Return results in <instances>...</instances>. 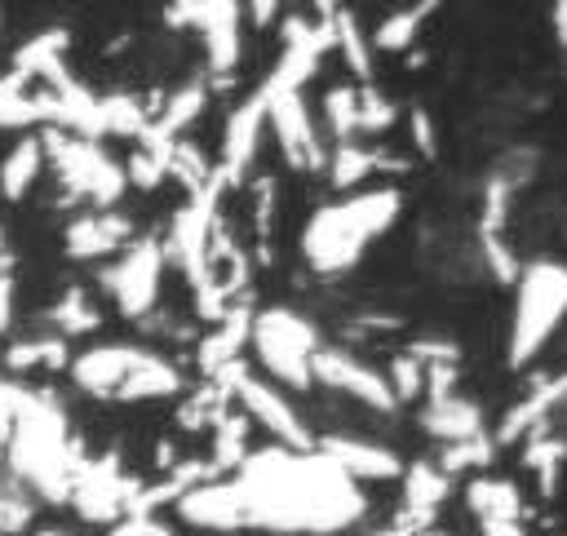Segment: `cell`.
<instances>
[{
	"label": "cell",
	"mask_w": 567,
	"mask_h": 536,
	"mask_svg": "<svg viewBox=\"0 0 567 536\" xmlns=\"http://www.w3.org/2000/svg\"><path fill=\"white\" fill-rule=\"evenodd\" d=\"M244 501V527L266 532H337L354 523L368 501L323 452L266 447L248 452L230 474Z\"/></svg>",
	"instance_id": "obj_1"
},
{
	"label": "cell",
	"mask_w": 567,
	"mask_h": 536,
	"mask_svg": "<svg viewBox=\"0 0 567 536\" xmlns=\"http://www.w3.org/2000/svg\"><path fill=\"white\" fill-rule=\"evenodd\" d=\"M403 190L399 186H363L346 199L315 208L301 230V252L319 275H341L363 261V252L399 221Z\"/></svg>",
	"instance_id": "obj_2"
},
{
	"label": "cell",
	"mask_w": 567,
	"mask_h": 536,
	"mask_svg": "<svg viewBox=\"0 0 567 536\" xmlns=\"http://www.w3.org/2000/svg\"><path fill=\"white\" fill-rule=\"evenodd\" d=\"M563 319H567V266L549 257L523 261L514 279V319H509V350H505L509 368H527L549 346Z\"/></svg>",
	"instance_id": "obj_3"
},
{
	"label": "cell",
	"mask_w": 567,
	"mask_h": 536,
	"mask_svg": "<svg viewBox=\"0 0 567 536\" xmlns=\"http://www.w3.org/2000/svg\"><path fill=\"white\" fill-rule=\"evenodd\" d=\"M248 341L261 359V368L288 385V390H310V354L319 350V332L310 319H301L297 310L288 306H270V310H257L252 315V328H248Z\"/></svg>",
	"instance_id": "obj_4"
},
{
	"label": "cell",
	"mask_w": 567,
	"mask_h": 536,
	"mask_svg": "<svg viewBox=\"0 0 567 536\" xmlns=\"http://www.w3.org/2000/svg\"><path fill=\"white\" fill-rule=\"evenodd\" d=\"M44 159L53 164V173L62 177L66 195H80V199H93L97 208H115L128 190V177H124V164H115L97 142L89 137H71L62 128H49L44 137Z\"/></svg>",
	"instance_id": "obj_5"
},
{
	"label": "cell",
	"mask_w": 567,
	"mask_h": 536,
	"mask_svg": "<svg viewBox=\"0 0 567 536\" xmlns=\"http://www.w3.org/2000/svg\"><path fill=\"white\" fill-rule=\"evenodd\" d=\"M208 381H221V385L230 390V399H239L244 416L257 421L261 430H270V434L279 439V447H292V452H310V447H315V434L306 430V421H301V412L288 403V394H284L279 385L252 377V372L244 368V359L230 363V368H221V372L208 377Z\"/></svg>",
	"instance_id": "obj_6"
},
{
	"label": "cell",
	"mask_w": 567,
	"mask_h": 536,
	"mask_svg": "<svg viewBox=\"0 0 567 536\" xmlns=\"http://www.w3.org/2000/svg\"><path fill=\"white\" fill-rule=\"evenodd\" d=\"M164 244L155 235H142L124 248V257L115 266L102 270V288L111 292V301L120 306L124 319H146L159 301V279H164Z\"/></svg>",
	"instance_id": "obj_7"
},
{
	"label": "cell",
	"mask_w": 567,
	"mask_h": 536,
	"mask_svg": "<svg viewBox=\"0 0 567 536\" xmlns=\"http://www.w3.org/2000/svg\"><path fill=\"white\" fill-rule=\"evenodd\" d=\"M266 89V124L275 128L279 137V155L288 159V168H323V146H319V133H315V120H310V106L301 97V89Z\"/></svg>",
	"instance_id": "obj_8"
},
{
	"label": "cell",
	"mask_w": 567,
	"mask_h": 536,
	"mask_svg": "<svg viewBox=\"0 0 567 536\" xmlns=\"http://www.w3.org/2000/svg\"><path fill=\"white\" fill-rule=\"evenodd\" d=\"M310 381H319V385H328V390H337V394H350V399H359V403L372 408V412H399V399H394L385 372L368 368V363L354 359L350 350L319 346V350L310 354Z\"/></svg>",
	"instance_id": "obj_9"
},
{
	"label": "cell",
	"mask_w": 567,
	"mask_h": 536,
	"mask_svg": "<svg viewBox=\"0 0 567 536\" xmlns=\"http://www.w3.org/2000/svg\"><path fill=\"white\" fill-rule=\"evenodd\" d=\"M142 483L124 478L120 474V461L106 456V461H84L71 478V505L84 523H115L133 509V496H137Z\"/></svg>",
	"instance_id": "obj_10"
},
{
	"label": "cell",
	"mask_w": 567,
	"mask_h": 536,
	"mask_svg": "<svg viewBox=\"0 0 567 536\" xmlns=\"http://www.w3.org/2000/svg\"><path fill=\"white\" fill-rule=\"evenodd\" d=\"M213 217H217V208L190 199V204H182L173 213V226H168V239H164V257H173V266L186 275V284L195 292H204L208 284H217V270H213V257H208Z\"/></svg>",
	"instance_id": "obj_11"
},
{
	"label": "cell",
	"mask_w": 567,
	"mask_h": 536,
	"mask_svg": "<svg viewBox=\"0 0 567 536\" xmlns=\"http://www.w3.org/2000/svg\"><path fill=\"white\" fill-rule=\"evenodd\" d=\"M261 133H266V89L257 84V89L230 111V120H226V128H221V159H217L213 168H217V177H221L226 186H239V182H244V173H248L252 159H257Z\"/></svg>",
	"instance_id": "obj_12"
},
{
	"label": "cell",
	"mask_w": 567,
	"mask_h": 536,
	"mask_svg": "<svg viewBox=\"0 0 567 536\" xmlns=\"http://www.w3.org/2000/svg\"><path fill=\"white\" fill-rule=\"evenodd\" d=\"M315 452H323L354 483H390V478H403L399 452L385 447V443L359 439V434H323V439H315Z\"/></svg>",
	"instance_id": "obj_13"
},
{
	"label": "cell",
	"mask_w": 567,
	"mask_h": 536,
	"mask_svg": "<svg viewBox=\"0 0 567 536\" xmlns=\"http://www.w3.org/2000/svg\"><path fill=\"white\" fill-rule=\"evenodd\" d=\"M173 509L182 523L204 527L213 536H235L244 527V501H239L235 478H208V483L190 487Z\"/></svg>",
	"instance_id": "obj_14"
},
{
	"label": "cell",
	"mask_w": 567,
	"mask_h": 536,
	"mask_svg": "<svg viewBox=\"0 0 567 536\" xmlns=\"http://www.w3.org/2000/svg\"><path fill=\"white\" fill-rule=\"evenodd\" d=\"M146 359V346H128V341H106V346H93L84 354L71 359V381L84 390V394H97V399H115V390L124 385V377Z\"/></svg>",
	"instance_id": "obj_15"
},
{
	"label": "cell",
	"mask_w": 567,
	"mask_h": 536,
	"mask_svg": "<svg viewBox=\"0 0 567 536\" xmlns=\"http://www.w3.org/2000/svg\"><path fill=\"white\" fill-rule=\"evenodd\" d=\"M128 239H133V221H128L120 208H97V213H84V217H75V221L62 230L66 257H75V261L111 257V252L128 248Z\"/></svg>",
	"instance_id": "obj_16"
},
{
	"label": "cell",
	"mask_w": 567,
	"mask_h": 536,
	"mask_svg": "<svg viewBox=\"0 0 567 536\" xmlns=\"http://www.w3.org/2000/svg\"><path fill=\"white\" fill-rule=\"evenodd\" d=\"M447 496H452V478L434 461H412V465H403V509L394 523H403L416 536V532L434 527V514Z\"/></svg>",
	"instance_id": "obj_17"
},
{
	"label": "cell",
	"mask_w": 567,
	"mask_h": 536,
	"mask_svg": "<svg viewBox=\"0 0 567 536\" xmlns=\"http://www.w3.org/2000/svg\"><path fill=\"white\" fill-rule=\"evenodd\" d=\"M239 18L244 0H199V35L213 75H230L239 62Z\"/></svg>",
	"instance_id": "obj_18"
},
{
	"label": "cell",
	"mask_w": 567,
	"mask_h": 536,
	"mask_svg": "<svg viewBox=\"0 0 567 536\" xmlns=\"http://www.w3.org/2000/svg\"><path fill=\"white\" fill-rule=\"evenodd\" d=\"M328 168V182L337 190H363V182L372 173H403L408 159H394L377 146H363V142H332V155L323 159Z\"/></svg>",
	"instance_id": "obj_19"
},
{
	"label": "cell",
	"mask_w": 567,
	"mask_h": 536,
	"mask_svg": "<svg viewBox=\"0 0 567 536\" xmlns=\"http://www.w3.org/2000/svg\"><path fill=\"white\" fill-rule=\"evenodd\" d=\"M563 399H567V372H558V377L540 381L532 394H523V399L501 416V425H496L492 443H496V447H505V443H518L527 430H540V421H545Z\"/></svg>",
	"instance_id": "obj_20"
},
{
	"label": "cell",
	"mask_w": 567,
	"mask_h": 536,
	"mask_svg": "<svg viewBox=\"0 0 567 536\" xmlns=\"http://www.w3.org/2000/svg\"><path fill=\"white\" fill-rule=\"evenodd\" d=\"M421 430L443 439V443H465V439H478L487 434L483 430V408L470 403L465 394H447V399H430L421 408Z\"/></svg>",
	"instance_id": "obj_21"
},
{
	"label": "cell",
	"mask_w": 567,
	"mask_h": 536,
	"mask_svg": "<svg viewBox=\"0 0 567 536\" xmlns=\"http://www.w3.org/2000/svg\"><path fill=\"white\" fill-rule=\"evenodd\" d=\"M208 93H213V80H208V75H190L186 84H177V89L168 93L164 111L151 120V133H146V137H159V142L182 137V133L199 120V111L208 106Z\"/></svg>",
	"instance_id": "obj_22"
},
{
	"label": "cell",
	"mask_w": 567,
	"mask_h": 536,
	"mask_svg": "<svg viewBox=\"0 0 567 536\" xmlns=\"http://www.w3.org/2000/svg\"><path fill=\"white\" fill-rule=\"evenodd\" d=\"M248 328H252V310L230 306V310L213 323V332L199 341V368H204L208 377H217L221 368L239 363V350H244V341H248Z\"/></svg>",
	"instance_id": "obj_23"
},
{
	"label": "cell",
	"mask_w": 567,
	"mask_h": 536,
	"mask_svg": "<svg viewBox=\"0 0 567 536\" xmlns=\"http://www.w3.org/2000/svg\"><path fill=\"white\" fill-rule=\"evenodd\" d=\"M439 4H443V0H412V4H403V9H394V13H385V18L377 22V31L368 35L372 53H408L412 40H416V31L434 18Z\"/></svg>",
	"instance_id": "obj_24"
},
{
	"label": "cell",
	"mask_w": 567,
	"mask_h": 536,
	"mask_svg": "<svg viewBox=\"0 0 567 536\" xmlns=\"http://www.w3.org/2000/svg\"><path fill=\"white\" fill-rule=\"evenodd\" d=\"M465 505L478 523L487 518H505V523H523V496L509 478H487V474H474L465 483Z\"/></svg>",
	"instance_id": "obj_25"
},
{
	"label": "cell",
	"mask_w": 567,
	"mask_h": 536,
	"mask_svg": "<svg viewBox=\"0 0 567 536\" xmlns=\"http://www.w3.org/2000/svg\"><path fill=\"white\" fill-rule=\"evenodd\" d=\"M177 390H182V372H177L164 354L146 350V359L124 377V385L115 390V399H124V403H137V399H168V394H177Z\"/></svg>",
	"instance_id": "obj_26"
},
{
	"label": "cell",
	"mask_w": 567,
	"mask_h": 536,
	"mask_svg": "<svg viewBox=\"0 0 567 536\" xmlns=\"http://www.w3.org/2000/svg\"><path fill=\"white\" fill-rule=\"evenodd\" d=\"M40 168H44V142H40L35 133L18 137V142L9 146V155L0 159V195H4V199H22V195L35 186Z\"/></svg>",
	"instance_id": "obj_27"
},
{
	"label": "cell",
	"mask_w": 567,
	"mask_h": 536,
	"mask_svg": "<svg viewBox=\"0 0 567 536\" xmlns=\"http://www.w3.org/2000/svg\"><path fill=\"white\" fill-rule=\"evenodd\" d=\"M35 124H49L44 93H27L22 71L0 75V128H35Z\"/></svg>",
	"instance_id": "obj_28"
},
{
	"label": "cell",
	"mask_w": 567,
	"mask_h": 536,
	"mask_svg": "<svg viewBox=\"0 0 567 536\" xmlns=\"http://www.w3.org/2000/svg\"><path fill=\"white\" fill-rule=\"evenodd\" d=\"M97 115H102V137H133V142H142L151 133V111L133 93L97 97Z\"/></svg>",
	"instance_id": "obj_29"
},
{
	"label": "cell",
	"mask_w": 567,
	"mask_h": 536,
	"mask_svg": "<svg viewBox=\"0 0 567 536\" xmlns=\"http://www.w3.org/2000/svg\"><path fill=\"white\" fill-rule=\"evenodd\" d=\"M563 465H567V439H558V434H532V439L523 443V470L536 478V487H540L545 496L554 492Z\"/></svg>",
	"instance_id": "obj_30"
},
{
	"label": "cell",
	"mask_w": 567,
	"mask_h": 536,
	"mask_svg": "<svg viewBox=\"0 0 567 536\" xmlns=\"http://www.w3.org/2000/svg\"><path fill=\"white\" fill-rule=\"evenodd\" d=\"M332 49H341L354 80L372 84V44H368V35L350 9H337V18H332Z\"/></svg>",
	"instance_id": "obj_31"
},
{
	"label": "cell",
	"mask_w": 567,
	"mask_h": 536,
	"mask_svg": "<svg viewBox=\"0 0 567 536\" xmlns=\"http://www.w3.org/2000/svg\"><path fill=\"white\" fill-rule=\"evenodd\" d=\"M49 323L58 328L53 337H62V341H66V337L93 332V328L102 323V310L89 301V292H84V288H66V292H62V301L49 310Z\"/></svg>",
	"instance_id": "obj_32"
},
{
	"label": "cell",
	"mask_w": 567,
	"mask_h": 536,
	"mask_svg": "<svg viewBox=\"0 0 567 536\" xmlns=\"http://www.w3.org/2000/svg\"><path fill=\"white\" fill-rule=\"evenodd\" d=\"M66 44H71L66 31H40V35H31L27 44H18V53H13V71H22L27 80H31V75H44L49 66L62 62Z\"/></svg>",
	"instance_id": "obj_33"
},
{
	"label": "cell",
	"mask_w": 567,
	"mask_h": 536,
	"mask_svg": "<svg viewBox=\"0 0 567 536\" xmlns=\"http://www.w3.org/2000/svg\"><path fill=\"white\" fill-rule=\"evenodd\" d=\"M4 363L13 372H35V368H66V341L62 337H31V341H13L4 350Z\"/></svg>",
	"instance_id": "obj_34"
},
{
	"label": "cell",
	"mask_w": 567,
	"mask_h": 536,
	"mask_svg": "<svg viewBox=\"0 0 567 536\" xmlns=\"http://www.w3.org/2000/svg\"><path fill=\"white\" fill-rule=\"evenodd\" d=\"M323 120H328L332 142H354L359 137V89L332 84L323 93Z\"/></svg>",
	"instance_id": "obj_35"
},
{
	"label": "cell",
	"mask_w": 567,
	"mask_h": 536,
	"mask_svg": "<svg viewBox=\"0 0 567 536\" xmlns=\"http://www.w3.org/2000/svg\"><path fill=\"white\" fill-rule=\"evenodd\" d=\"M248 447V416H221L217 425H213V470L221 474V470H239V461L248 456L244 452Z\"/></svg>",
	"instance_id": "obj_36"
},
{
	"label": "cell",
	"mask_w": 567,
	"mask_h": 536,
	"mask_svg": "<svg viewBox=\"0 0 567 536\" xmlns=\"http://www.w3.org/2000/svg\"><path fill=\"white\" fill-rule=\"evenodd\" d=\"M492 456H496L492 434H478V439H465V443H443V456H439L434 465H439L447 478H456V474H470V470L492 465Z\"/></svg>",
	"instance_id": "obj_37"
},
{
	"label": "cell",
	"mask_w": 567,
	"mask_h": 536,
	"mask_svg": "<svg viewBox=\"0 0 567 536\" xmlns=\"http://www.w3.org/2000/svg\"><path fill=\"white\" fill-rule=\"evenodd\" d=\"M399 124V106L394 97H385L377 84L359 89V133H390Z\"/></svg>",
	"instance_id": "obj_38"
},
{
	"label": "cell",
	"mask_w": 567,
	"mask_h": 536,
	"mask_svg": "<svg viewBox=\"0 0 567 536\" xmlns=\"http://www.w3.org/2000/svg\"><path fill=\"white\" fill-rule=\"evenodd\" d=\"M385 381H390V390H394L399 403H412V399H421V390H425V368H421L412 354H394L390 368H385Z\"/></svg>",
	"instance_id": "obj_39"
},
{
	"label": "cell",
	"mask_w": 567,
	"mask_h": 536,
	"mask_svg": "<svg viewBox=\"0 0 567 536\" xmlns=\"http://www.w3.org/2000/svg\"><path fill=\"white\" fill-rule=\"evenodd\" d=\"M478 244H483V257H487L492 275L514 288V279H518V270H523V257L509 248V239H505V235H478Z\"/></svg>",
	"instance_id": "obj_40"
},
{
	"label": "cell",
	"mask_w": 567,
	"mask_h": 536,
	"mask_svg": "<svg viewBox=\"0 0 567 536\" xmlns=\"http://www.w3.org/2000/svg\"><path fill=\"white\" fill-rule=\"evenodd\" d=\"M31 514H35V501H31L27 492H18V487H0V536L22 532V527L31 523Z\"/></svg>",
	"instance_id": "obj_41"
},
{
	"label": "cell",
	"mask_w": 567,
	"mask_h": 536,
	"mask_svg": "<svg viewBox=\"0 0 567 536\" xmlns=\"http://www.w3.org/2000/svg\"><path fill=\"white\" fill-rule=\"evenodd\" d=\"M124 177H128V186H137V190H155V186L164 182V164H159V155H151L146 146H133V155H128V164H124Z\"/></svg>",
	"instance_id": "obj_42"
},
{
	"label": "cell",
	"mask_w": 567,
	"mask_h": 536,
	"mask_svg": "<svg viewBox=\"0 0 567 536\" xmlns=\"http://www.w3.org/2000/svg\"><path fill=\"white\" fill-rule=\"evenodd\" d=\"M408 128H412V151L425 155V159H434L439 155V128H434V120H430L425 106H412L408 111Z\"/></svg>",
	"instance_id": "obj_43"
},
{
	"label": "cell",
	"mask_w": 567,
	"mask_h": 536,
	"mask_svg": "<svg viewBox=\"0 0 567 536\" xmlns=\"http://www.w3.org/2000/svg\"><path fill=\"white\" fill-rule=\"evenodd\" d=\"M164 27H173V31H199V0H168L164 4Z\"/></svg>",
	"instance_id": "obj_44"
},
{
	"label": "cell",
	"mask_w": 567,
	"mask_h": 536,
	"mask_svg": "<svg viewBox=\"0 0 567 536\" xmlns=\"http://www.w3.org/2000/svg\"><path fill=\"white\" fill-rule=\"evenodd\" d=\"M151 527H155V514H124L102 536H151Z\"/></svg>",
	"instance_id": "obj_45"
},
{
	"label": "cell",
	"mask_w": 567,
	"mask_h": 536,
	"mask_svg": "<svg viewBox=\"0 0 567 536\" xmlns=\"http://www.w3.org/2000/svg\"><path fill=\"white\" fill-rule=\"evenodd\" d=\"M279 4L284 0H244V13L252 18V27H270L279 18Z\"/></svg>",
	"instance_id": "obj_46"
},
{
	"label": "cell",
	"mask_w": 567,
	"mask_h": 536,
	"mask_svg": "<svg viewBox=\"0 0 567 536\" xmlns=\"http://www.w3.org/2000/svg\"><path fill=\"white\" fill-rule=\"evenodd\" d=\"M13 328V279L0 275V332Z\"/></svg>",
	"instance_id": "obj_47"
},
{
	"label": "cell",
	"mask_w": 567,
	"mask_h": 536,
	"mask_svg": "<svg viewBox=\"0 0 567 536\" xmlns=\"http://www.w3.org/2000/svg\"><path fill=\"white\" fill-rule=\"evenodd\" d=\"M483 536H527L523 523H505V518H487L483 523Z\"/></svg>",
	"instance_id": "obj_48"
},
{
	"label": "cell",
	"mask_w": 567,
	"mask_h": 536,
	"mask_svg": "<svg viewBox=\"0 0 567 536\" xmlns=\"http://www.w3.org/2000/svg\"><path fill=\"white\" fill-rule=\"evenodd\" d=\"M554 35L567 49V0H554Z\"/></svg>",
	"instance_id": "obj_49"
},
{
	"label": "cell",
	"mask_w": 567,
	"mask_h": 536,
	"mask_svg": "<svg viewBox=\"0 0 567 536\" xmlns=\"http://www.w3.org/2000/svg\"><path fill=\"white\" fill-rule=\"evenodd\" d=\"M310 4H315L319 22H332V18H337V9H341V0H310Z\"/></svg>",
	"instance_id": "obj_50"
},
{
	"label": "cell",
	"mask_w": 567,
	"mask_h": 536,
	"mask_svg": "<svg viewBox=\"0 0 567 536\" xmlns=\"http://www.w3.org/2000/svg\"><path fill=\"white\" fill-rule=\"evenodd\" d=\"M372 536H412L403 523H390V527H381V532H372Z\"/></svg>",
	"instance_id": "obj_51"
},
{
	"label": "cell",
	"mask_w": 567,
	"mask_h": 536,
	"mask_svg": "<svg viewBox=\"0 0 567 536\" xmlns=\"http://www.w3.org/2000/svg\"><path fill=\"white\" fill-rule=\"evenodd\" d=\"M31 536H66L62 527H40V532H31Z\"/></svg>",
	"instance_id": "obj_52"
},
{
	"label": "cell",
	"mask_w": 567,
	"mask_h": 536,
	"mask_svg": "<svg viewBox=\"0 0 567 536\" xmlns=\"http://www.w3.org/2000/svg\"><path fill=\"white\" fill-rule=\"evenodd\" d=\"M416 536H447V532H439V527H425V532H416Z\"/></svg>",
	"instance_id": "obj_53"
},
{
	"label": "cell",
	"mask_w": 567,
	"mask_h": 536,
	"mask_svg": "<svg viewBox=\"0 0 567 536\" xmlns=\"http://www.w3.org/2000/svg\"><path fill=\"white\" fill-rule=\"evenodd\" d=\"M0 275H4V230H0Z\"/></svg>",
	"instance_id": "obj_54"
}]
</instances>
